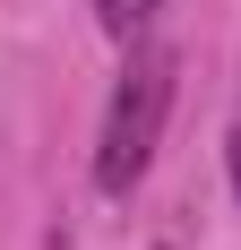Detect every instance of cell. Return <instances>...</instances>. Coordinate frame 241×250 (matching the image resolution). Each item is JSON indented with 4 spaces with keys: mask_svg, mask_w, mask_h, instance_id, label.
<instances>
[{
    "mask_svg": "<svg viewBox=\"0 0 241 250\" xmlns=\"http://www.w3.org/2000/svg\"><path fill=\"white\" fill-rule=\"evenodd\" d=\"M172 86H181V52L172 43H129L112 78V104H103V129H95V190L103 199H129L164 147V121H172Z\"/></svg>",
    "mask_w": 241,
    "mask_h": 250,
    "instance_id": "6da1fadb",
    "label": "cell"
},
{
    "mask_svg": "<svg viewBox=\"0 0 241 250\" xmlns=\"http://www.w3.org/2000/svg\"><path fill=\"white\" fill-rule=\"evenodd\" d=\"M155 9H164V0H95V26L112 43H138L146 26H155Z\"/></svg>",
    "mask_w": 241,
    "mask_h": 250,
    "instance_id": "7a4b0ae2",
    "label": "cell"
},
{
    "mask_svg": "<svg viewBox=\"0 0 241 250\" xmlns=\"http://www.w3.org/2000/svg\"><path fill=\"white\" fill-rule=\"evenodd\" d=\"M224 173H233V199H241V121H233V138H224Z\"/></svg>",
    "mask_w": 241,
    "mask_h": 250,
    "instance_id": "3957f363",
    "label": "cell"
}]
</instances>
